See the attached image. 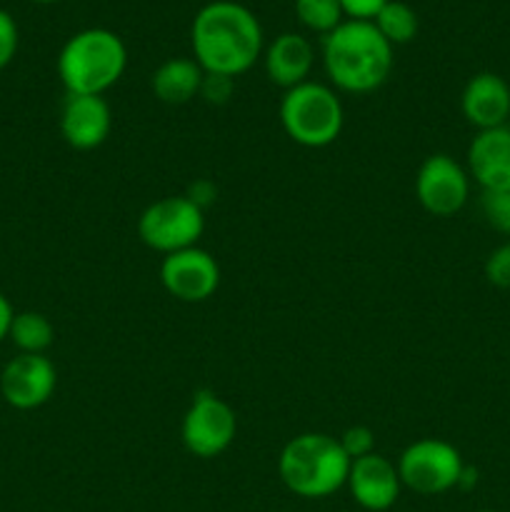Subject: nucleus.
Segmentation results:
<instances>
[{
    "mask_svg": "<svg viewBox=\"0 0 510 512\" xmlns=\"http://www.w3.org/2000/svg\"><path fill=\"white\" fill-rule=\"evenodd\" d=\"M58 385L55 365L45 355H15L0 373V393L15 410H35L48 403Z\"/></svg>",
    "mask_w": 510,
    "mask_h": 512,
    "instance_id": "nucleus-11",
    "label": "nucleus"
},
{
    "mask_svg": "<svg viewBox=\"0 0 510 512\" xmlns=\"http://www.w3.org/2000/svg\"><path fill=\"white\" fill-rule=\"evenodd\" d=\"M113 128L110 105L103 95H68L60 108V135L75 150H95Z\"/></svg>",
    "mask_w": 510,
    "mask_h": 512,
    "instance_id": "nucleus-13",
    "label": "nucleus"
},
{
    "mask_svg": "<svg viewBox=\"0 0 510 512\" xmlns=\"http://www.w3.org/2000/svg\"><path fill=\"white\" fill-rule=\"evenodd\" d=\"M463 468L460 450L440 438L415 440L398 458L400 483L418 495H443L458 488Z\"/></svg>",
    "mask_w": 510,
    "mask_h": 512,
    "instance_id": "nucleus-7",
    "label": "nucleus"
},
{
    "mask_svg": "<svg viewBox=\"0 0 510 512\" xmlns=\"http://www.w3.org/2000/svg\"><path fill=\"white\" fill-rule=\"evenodd\" d=\"M18 53V23L8 10L0 8V70L8 68Z\"/></svg>",
    "mask_w": 510,
    "mask_h": 512,
    "instance_id": "nucleus-25",
    "label": "nucleus"
},
{
    "mask_svg": "<svg viewBox=\"0 0 510 512\" xmlns=\"http://www.w3.org/2000/svg\"><path fill=\"white\" fill-rule=\"evenodd\" d=\"M485 278L490 285L500 290H510V240L500 243L493 253L485 258Z\"/></svg>",
    "mask_w": 510,
    "mask_h": 512,
    "instance_id": "nucleus-23",
    "label": "nucleus"
},
{
    "mask_svg": "<svg viewBox=\"0 0 510 512\" xmlns=\"http://www.w3.org/2000/svg\"><path fill=\"white\" fill-rule=\"evenodd\" d=\"M205 233V210L188 195H170L150 203L138 218V235L150 250L170 255L193 248Z\"/></svg>",
    "mask_w": 510,
    "mask_h": 512,
    "instance_id": "nucleus-6",
    "label": "nucleus"
},
{
    "mask_svg": "<svg viewBox=\"0 0 510 512\" xmlns=\"http://www.w3.org/2000/svg\"><path fill=\"white\" fill-rule=\"evenodd\" d=\"M13 318H15L13 305H10V300L5 298L3 293H0V343H3V340L10 335V325H13Z\"/></svg>",
    "mask_w": 510,
    "mask_h": 512,
    "instance_id": "nucleus-27",
    "label": "nucleus"
},
{
    "mask_svg": "<svg viewBox=\"0 0 510 512\" xmlns=\"http://www.w3.org/2000/svg\"><path fill=\"white\" fill-rule=\"evenodd\" d=\"M350 458L340 440L325 433L295 435L278 458V475L285 488L305 500H323L345 488Z\"/></svg>",
    "mask_w": 510,
    "mask_h": 512,
    "instance_id": "nucleus-3",
    "label": "nucleus"
},
{
    "mask_svg": "<svg viewBox=\"0 0 510 512\" xmlns=\"http://www.w3.org/2000/svg\"><path fill=\"white\" fill-rule=\"evenodd\" d=\"M233 80L235 78H228V75L205 73L203 85H200V98L210 105H225L235 90Z\"/></svg>",
    "mask_w": 510,
    "mask_h": 512,
    "instance_id": "nucleus-24",
    "label": "nucleus"
},
{
    "mask_svg": "<svg viewBox=\"0 0 510 512\" xmlns=\"http://www.w3.org/2000/svg\"><path fill=\"white\" fill-rule=\"evenodd\" d=\"M128 48L108 28H85L60 48L58 75L68 95H103L125 73Z\"/></svg>",
    "mask_w": 510,
    "mask_h": 512,
    "instance_id": "nucleus-4",
    "label": "nucleus"
},
{
    "mask_svg": "<svg viewBox=\"0 0 510 512\" xmlns=\"http://www.w3.org/2000/svg\"><path fill=\"white\" fill-rule=\"evenodd\" d=\"M315 50L310 40L300 33H283L265 48V75L278 88L290 90L305 83L313 70Z\"/></svg>",
    "mask_w": 510,
    "mask_h": 512,
    "instance_id": "nucleus-16",
    "label": "nucleus"
},
{
    "mask_svg": "<svg viewBox=\"0 0 510 512\" xmlns=\"http://www.w3.org/2000/svg\"><path fill=\"white\" fill-rule=\"evenodd\" d=\"M460 110H463L465 120L478 130L508 125L510 85L498 73L473 75L460 95Z\"/></svg>",
    "mask_w": 510,
    "mask_h": 512,
    "instance_id": "nucleus-15",
    "label": "nucleus"
},
{
    "mask_svg": "<svg viewBox=\"0 0 510 512\" xmlns=\"http://www.w3.org/2000/svg\"><path fill=\"white\" fill-rule=\"evenodd\" d=\"M480 512H495V510H480Z\"/></svg>",
    "mask_w": 510,
    "mask_h": 512,
    "instance_id": "nucleus-30",
    "label": "nucleus"
},
{
    "mask_svg": "<svg viewBox=\"0 0 510 512\" xmlns=\"http://www.w3.org/2000/svg\"><path fill=\"white\" fill-rule=\"evenodd\" d=\"M475 483H478V470L470 468V465H465V468H463V475H460L458 488H460V490H470V488H473Z\"/></svg>",
    "mask_w": 510,
    "mask_h": 512,
    "instance_id": "nucleus-28",
    "label": "nucleus"
},
{
    "mask_svg": "<svg viewBox=\"0 0 510 512\" xmlns=\"http://www.w3.org/2000/svg\"><path fill=\"white\" fill-rule=\"evenodd\" d=\"M195 63L205 73H248L263 55V28L255 13L235 0H213L195 13L190 25Z\"/></svg>",
    "mask_w": 510,
    "mask_h": 512,
    "instance_id": "nucleus-1",
    "label": "nucleus"
},
{
    "mask_svg": "<svg viewBox=\"0 0 510 512\" xmlns=\"http://www.w3.org/2000/svg\"><path fill=\"white\" fill-rule=\"evenodd\" d=\"M235 435H238L235 410L210 390L195 393L180 428L185 450L200 460H213L233 445Z\"/></svg>",
    "mask_w": 510,
    "mask_h": 512,
    "instance_id": "nucleus-8",
    "label": "nucleus"
},
{
    "mask_svg": "<svg viewBox=\"0 0 510 512\" xmlns=\"http://www.w3.org/2000/svg\"><path fill=\"white\" fill-rule=\"evenodd\" d=\"M30 3H55V0H30Z\"/></svg>",
    "mask_w": 510,
    "mask_h": 512,
    "instance_id": "nucleus-29",
    "label": "nucleus"
},
{
    "mask_svg": "<svg viewBox=\"0 0 510 512\" xmlns=\"http://www.w3.org/2000/svg\"><path fill=\"white\" fill-rule=\"evenodd\" d=\"M373 25L390 45H405L418 35V15L403 0H388L373 18Z\"/></svg>",
    "mask_w": 510,
    "mask_h": 512,
    "instance_id": "nucleus-19",
    "label": "nucleus"
},
{
    "mask_svg": "<svg viewBox=\"0 0 510 512\" xmlns=\"http://www.w3.org/2000/svg\"><path fill=\"white\" fill-rule=\"evenodd\" d=\"M8 338L13 340V345L20 353L45 355V350L53 345L55 330L53 323H50L43 313L25 310V313H15Z\"/></svg>",
    "mask_w": 510,
    "mask_h": 512,
    "instance_id": "nucleus-18",
    "label": "nucleus"
},
{
    "mask_svg": "<svg viewBox=\"0 0 510 512\" xmlns=\"http://www.w3.org/2000/svg\"><path fill=\"white\" fill-rule=\"evenodd\" d=\"M280 125L285 135L303 148H328L343 133V103L330 85L305 80L283 93Z\"/></svg>",
    "mask_w": 510,
    "mask_h": 512,
    "instance_id": "nucleus-5",
    "label": "nucleus"
},
{
    "mask_svg": "<svg viewBox=\"0 0 510 512\" xmlns=\"http://www.w3.org/2000/svg\"><path fill=\"white\" fill-rule=\"evenodd\" d=\"M415 198L435 218L460 213L470 198L468 170L448 153L428 155L415 173Z\"/></svg>",
    "mask_w": 510,
    "mask_h": 512,
    "instance_id": "nucleus-9",
    "label": "nucleus"
},
{
    "mask_svg": "<svg viewBox=\"0 0 510 512\" xmlns=\"http://www.w3.org/2000/svg\"><path fill=\"white\" fill-rule=\"evenodd\" d=\"M468 175L480 190H510V128L478 130L468 145Z\"/></svg>",
    "mask_w": 510,
    "mask_h": 512,
    "instance_id": "nucleus-14",
    "label": "nucleus"
},
{
    "mask_svg": "<svg viewBox=\"0 0 510 512\" xmlns=\"http://www.w3.org/2000/svg\"><path fill=\"white\" fill-rule=\"evenodd\" d=\"M388 0H340V8L348 20H373Z\"/></svg>",
    "mask_w": 510,
    "mask_h": 512,
    "instance_id": "nucleus-26",
    "label": "nucleus"
},
{
    "mask_svg": "<svg viewBox=\"0 0 510 512\" xmlns=\"http://www.w3.org/2000/svg\"><path fill=\"white\" fill-rule=\"evenodd\" d=\"M480 210L493 230L510 235V190H485L480 195Z\"/></svg>",
    "mask_w": 510,
    "mask_h": 512,
    "instance_id": "nucleus-21",
    "label": "nucleus"
},
{
    "mask_svg": "<svg viewBox=\"0 0 510 512\" xmlns=\"http://www.w3.org/2000/svg\"><path fill=\"white\" fill-rule=\"evenodd\" d=\"M338 440H340V448H343L345 455L350 458V463L375 453V433L370 428H365V425H350Z\"/></svg>",
    "mask_w": 510,
    "mask_h": 512,
    "instance_id": "nucleus-22",
    "label": "nucleus"
},
{
    "mask_svg": "<svg viewBox=\"0 0 510 512\" xmlns=\"http://www.w3.org/2000/svg\"><path fill=\"white\" fill-rule=\"evenodd\" d=\"M205 70L195 58H170L155 68L150 78L155 98L165 105H185L200 95Z\"/></svg>",
    "mask_w": 510,
    "mask_h": 512,
    "instance_id": "nucleus-17",
    "label": "nucleus"
},
{
    "mask_svg": "<svg viewBox=\"0 0 510 512\" xmlns=\"http://www.w3.org/2000/svg\"><path fill=\"white\" fill-rule=\"evenodd\" d=\"M295 15L313 33L328 35L343 23L340 0H295Z\"/></svg>",
    "mask_w": 510,
    "mask_h": 512,
    "instance_id": "nucleus-20",
    "label": "nucleus"
},
{
    "mask_svg": "<svg viewBox=\"0 0 510 512\" xmlns=\"http://www.w3.org/2000/svg\"><path fill=\"white\" fill-rule=\"evenodd\" d=\"M160 283L180 303H205L220 285V265L200 245L165 255L160 263Z\"/></svg>",
    "mask_w": 510,
    "mask_h": 512,
    "instance_id": "nucleus-10",
    "label": "nucleus"
},
{
    "mask_svg": "<svg viewBox=\"0 0 510 512\" xmlns=\"http://www.w3.org/2000/svg\"><path fill=\"white\" fill-rule=\"evenodd\" d=\"M323 68L333 88L350 95L378 90L393 70V45L373 20H343L323 38Z\"/></svg>",
    "mask_w": 510,
    "mask_h": 512,
    "instance_id": "nucleus-2",
    "label": "nucleus"
},
{
    "mask_svg": "<svg viewBox=\"0 0 510 512\" xmlns=\"http://www.w3.org/2000/svg\"><path fill=\"white\" fill-rule=\"evenodd\" d=\"M345 488L363 510L385 512L398 503L403 483H400L398 465L390 463L385 455L370 453L350 463Z\"/></svg>",
    "mask_w": 510,
    "mask_h": 512,
    "instance_id": "nucleus-12",
    "label": "nucleus"
}]
</instances>
